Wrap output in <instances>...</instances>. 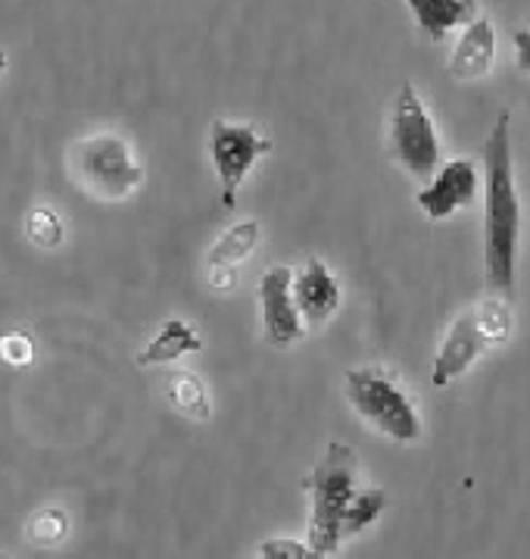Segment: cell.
<instances>
[{"mask_svg":"<svg viewBox=\"0 0 530 559\" xmlns=\"http://www.w3.org/2000/svg\"><path fill=\"white\" fill-rule=\"evenodd\" d=\"M203 350V337L200 332L188 322V319H166L156 335L144 344V350L137 354V366H169L178 362L188 354H197Z\"/></svg>","mask_w":530,"mask_h":559,"instance_id":"12","label":"cell"},{"mask_svg":"<svg viewBox=\"0 0 530 559\" xmlns=\"http://www.w3.org/2000/svg\"><path fill=\"white\" fill-rule=\"evenodd\" d=\"M206 282H209V288L213 292H231L234 288V282H238V269L231 266H206Z\"/></svg>","mask_w":530,"mask_h":559,"instance_id":"22","label":"cell"},{"mask_svg":"<svg viewBox=\"0 0 530 559\" xmlns=\"http://www.w3.org/2000/svg\"><path fill=\"white\" fill-rule=\"evenodd\" d=\"M25 537L35 547L53 550V547H60L69 537V515L60 507H45V510L32 513L28 525H25Z\"/></svg>","mask_w":530,"mask_h":559,"instance_id":"17","label":"cell"},{"mask_svg":"<svg viewBox=\"0 0 530 559\" xmlns=\"http://www.w3.org/2000/svg\"><path fill=\"white\" fill-rule=\"evenodd\" d=\"M0 559H10V557H0Z\"/></svg>","mask_w":530,"mask_h":559,"instance_id":"25","label":"cell"},{"mask_svg":"<svg viewBox=\"0 0 530 559\" xmlns=\"http://www.w3.org/2000/svg\"><path fill=\"white\" fill-rule=\"evenodd\" d=\"M493 57H496V32L493 23L486 16H478L474 23L465 25L462 38L449 57V75L471 82V79H484L490 67H493Z\"/></svg>","mask_w":530,"mask_h":559,"instance_id":"11","label":"cell"},{"mask_svg":"<svg viewBox=\"0 0 530 559\" xmlns=\"http://www.w3.org/2000/svg\"><path fill=\"white\" fill-rule=\"evenodd\" d=\"M406 3L415 13L427 41H434V45L446 41V35L453 28L478 20V3L474 0H406Z\"/></svg>","mask_w":530,"mask_h":559,"instance_id":"13","label":"cell"},{"mask_svg":"<svg viewBox=\"0 0 530 559\" xmlns=\"http://www.w3.org/2000/svg\"><path fill=\"white\" fill-rule=\"evenodd\" d=\"M260 559H328L315 554L310 540H293V537H268L260 544Z\"/></svg>","mask_w":530,"mask_h":559,"instance_id":"21","label":"cell"},{"mask_svg":"<svg viewBox=\"0 0 530 559\" xmlns=\"http://www.w3.org/2000/svg\"><path fill=\"white\" fill-rule=\"evenodd\" d=\"M390 154L419 181L434 179L441 169V138L412 82H402L390 112Z\"/></svg>","mask_w":530,"mask_h":559,"instance_id":"5","label":"cell"},{"mask_svg":"<svg viewBox=\"0 0 530 559\" xmlns=\"http://www.w3.org/2000/svg\"><path fill=\"white\" fill-rule=\"evenodd\" d=\"M515 63L521 72H530V32L521 28L515 32Z\"/></svg>","mask_w":530,"mask_h":559,"instance_id":"23","label":"cell"},{"mask_svg":"<svg viewBox=\"0 0 530 559\" xmlns=\"http://www.w3.org/2000/svg\"><path fill=\"white\" fill-rule=\"evenodd\" d=\"M511 112L496 116L484 144V275L486 288L511 300L521 235V203L511 166Z\"/></svg>","mask_w":530,"mask_h":559,"instance_id":"1","label":"cell"},{"mask_svg":"<svg viewBox=\"0 0 530 559\" xmlns=\"http://www.w3.org/2000/svg\"><path fill=\"white\" fill-rule=\"evenodd\" d=\"M166 397H169V403L176 409H181L191 419H209L213 416V403H209L206 384H203L200 376L188 372V369L169 372V379H166Z\"/></svg>","mask_w":530,"mask_h":559,"instance_id":"15","label":"cell"},{"mask_svg":"<svg viewBox=\"0 0 530 559\" xmlns=\"http://www.w3.org/2000/svg\"><path fill=\"white\" fill-rule=\"evenodd\" d=\"M478 319H481V329H484L490 347L493 344H503L511 335V310H508V300H503V297L484 300L478 307Z\"/></svg>","mask_w":530,"mask_h":559,"instance_id":"19","label":"cell"},{"mask_svg":"<svg viewBox=\"0 0 530 559\" xmlns=\"http://www.w3.org/2000/svg\"><path fill=\"white\" fill-rule=\"evenodd\" d=\"M260 235L263 228L256 219H243V223L231 225L225 235H221L216 245L209 247V257H206V266H231L238 269L256 250L260 245Z\"/></svg>","mask_w":530,"mask_h":559,"instance_id":"14","label":"cell"},{"mask_svg":"<svg viewBox=\"0 0 530 559\" xmlns=\"http://www.w3.org/2000/svg\"><path fill=\"white\" fill-rule=\"evenodd\" d=\"M0 359L13 369H23L32 366L35 359V337L28 329H13V332H3L0 335Z\"/></svg>","mask_w":530,"mask_h":559,"instance_id":"20","label":"cell"},{"mask_svg":"<svg viewBox=\"0 0 530 559\" xmlns=\"http://www.w3.org/2000/svg\"><path fill=\"white\" fill-rule=\"evenodd\" d=\"M23 228L28 245L38 247V250H60L63 241H67V223H63V216L53 206H45V203L41 206H32L25 213Z\"/></svg>","mask_w":530,"mask_h":559,"instance_id":"16","label":"cell"},{"mask_svg":"<svg viewBox=\"0 0 530 559\" xmlns=\"http://www.w3.org/2000/svg\"><path fill=\"white\" fill-rule=\"evenodd\" d=\"M293 300L306 319V325H322L340 310L344 292H340V282L334 278L332 269L318 257H310L306 266L293 272Z\"/></svg>","mask_w":530,"mask_h":559,"instance_id":"10","label":"cell"},{"mask_svg":"<svg viewBox=\"0 0 530 559\" xmlns=\"http://www.w3.org/2000/svg\"><path fill=\"white\" fill-rule=\"evenodd\" d=\"M7 63H10V60H7V50H0V72L7 69Z\"/></svg>","mask_w":530,"mask_h":559,"instance_id":"24","label":"cell"},{"mask_svg":"<svg viewBox=\"0 0 530 559\" xmlns=\"http://www.w3.org/2000/svg\"><path fill=\"white\" fill-rule=\"evenodd\" d=\"M356 460L353 448L332 441L322 460L315 463L310 475V497H312V515H310V547L322 557H332L340 547V525L347 507L356 497Z\"/></svg>","mask_w":530,"mask_h":559,"instance_id":"3","label":"cell"},{"mask_svg":"<svg viewBox=\"0 0 530 559\" xmlns=\"http://www.w3.org/2000/svg\"><path fill=\"white\" fill-rule=\"evenodd\" d=\"M347 401L359 413L365 426L397 441V444H415L421 438V416L412 397L402 391L394 376L384 369H350L344 381Z\"/></svg>","mask_w":530,"mask_h":559,"instance_id":"4","label":"cell"},{"mask_svg":"<svg viewBox=\"0 0 530 559\" xmlns=\"http://www.w3.org/2000/svg\"><path fill=\"white\" fill-rule=\"evenodd\" d=\"M490 347L481 319H478V307L465 310L453 319L449 332L443 337L441 350L434 357V369H431V381L434 388H446L456 379H462L465 372L484 357V350Z\"/></svg>","mask_w":530,"mask_h":559,"instance_id":"9","label":"cell"},{"mask_svg":"<svg viewBox=\"0 0 530 559\" xmlns=\"http://www.w3.org/2000/svg\"><path fill=\"white\" fill-rule=\"evenodd\" d=\"M69 179L100 203H122L144 185V166L132 141L116 132H94L67 151Z\"/></svg>","mask_w":530,"mask_h":559,"instance_id":"2","label":"cell"},{"mask_svg":"<svg viewBox=\"0 0 530 559\" xmlns=\"http://www.w3.org/2000/svg\"><path fill=\"white\" fill-rule=\"evenodd\" d=\"M209 154H213V166L221 185V206L234 210L243 179L260 159L272 154V141L253 126L216 119L209 126Z\"/></svg>","mask_w":530,"mask_h":559,"instance_id":"6","label":"cell"},{"mask_svg":"<svg viewBox=\"0 0 530 559\" xmlns=\"http://www.w3.org/2000/svg\"><path fill=\"white\" fill-rule=\"evenodd\" d=\"M260 304H263L265 341L272 347H288L306 337V319L293 300V269L268 266L260 278Z\"/></svg>","mask_w":530,"mask_h":559,"instance_id":"7","label":"cell"},{"mask_svg":"<svg viewBox=\"0 0 530 559\" xmlns=\"http://www.w3.org/2000/svg\"><path fill=\"white\" fill-rule=\"evenodd\" d=\"M387 507V497L381 488H369V491H356V497L347 507V515H344V525H340V537H356L359 532H365L377 515L384 513Z\"/></svg>","mask_w":530,"mask_h":559,"instance_id":"18","label":"cell"},{"mask_svg":"<svg viewBox=\"0 0 530 559\" xmlns=\"http://www.w3.org/2000/svg\"><path fill=\"white\" fill-rule=\"evenodd\" d=\"M474 198H478V163L462 157L443 163L434 173V179L421 188L415 201L427 219L441 223V219L456 216L465 206H471Z\"/></svg>","mask_w":530,"mask_h":559,"instance_id":"8","label":"cell"}]
</instances>
